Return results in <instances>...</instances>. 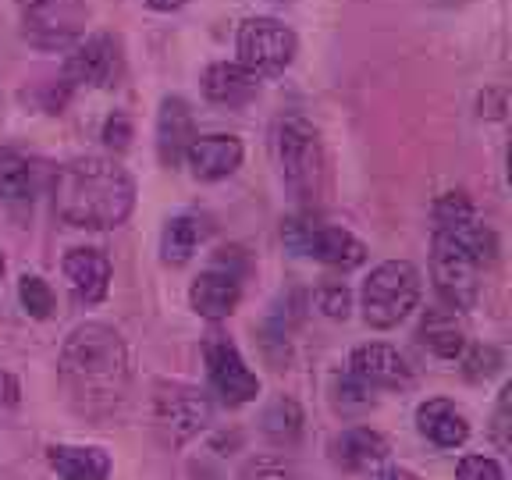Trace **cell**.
<instances>
[{"label": "cell", "instance_id": "12", "mask_svg": "<svg viewBox=\"0 0 512 480\" xmlns=\"http://www.w3.org/2000/svg\"><path fill=\"white\" fill-rule=\"evenodd\" d=\"M349 377H356L360 384H367L370 392L377 388H409L413 384V367L402 360V352L392 349V345L384 342H370L360 345V349L349 356Z\"/></svg>", "mask_w": 512, "mask_h": 480}, {"label": "cell", "instance_id": "14", "mask_svg": "<svg viewBox=\"0 0 512 480\" xmlns=\"http://www.w3.org/2000/svg\"><path fill=\"white\" fill-rule=\"evenodd\" d=\"M239 299H242L239 274L221 271V267H214V271H203L200 278L192 281V288H189L192 310L200 313V317H207V320L232 317L235 306H239Z\"/></svg>", "mask_w": 512, "mask_h": 480}, {"label": "cell", "instance_id": "27", "mask_svg": "<svg viewBox=\"0 0 512 480\" xmlns=\"http://www.w3.org/2000/svg\"><path fill=\"white\" fill-rule=\"evenodd\" d=\"M370 406H374V392H370L367 384H360L349 374L338 377V409L342 413H363Z\"/></svg>", "mask_w": 512, "mask_h": 480}, {"label": "cell", "instance_id": "2", "mask_svg": "<svg viewBox=\"0 0 512 480\" xmlns=\"http://www.w3.org/2000/svg\"><path fill=\"white\" fill-rule=\"evenodd\" d=\"M136 207V182L118 160L79 157L54 178V210L61 221L89 232H107L128 221Z\"/></svg>", "mask_w": 512, "mask_h": 480}, {"label": "cell", "instance_id": "17", "mask_svg": "<svg viewBox=\"0 0 512 480\" xmlns=\"http://www.w3.org/2000/svg\"><path fill=\"white\" fill-rule=\"evenodd\" d=\"M416 338L424 342V349L441 356V360H459L466 349V324L459 317V310H452V306H431L420 317Z\"/></svg>", "mask_w": 512, "mask_h": 480}, {"label": "cell", "instance_id": "26", "mask_svg": "<svg viewBox=\"0 0 512 480\" xmlns=\"http://www.w3.org/2000/svg\"><path fill=\"white\" fill-rule=\"evenodd\" d=\"M242 480H303L299 477V470L288 459L281 456H256L246 463V470H242Z\"/></svg>", "mask_w": 512, "mask_h": 480}, {"label": "cell", "instance_id": "16", "mask_svg": "<svg viewBox=\"0 0 512 480\" xmlns=\"http://www.w3.org/2000/svg\"><path fill=\"white\" fill-rule=\"evenodd\" d=\"M192 175L200 182H221L242 164V143L235 136H196L185 153Z\"/></svg>", "mask_w": 512, "mask_h": 480}, {"label": "cell", "instance_id": "7", "mask_svg": "<svg viewBox=\"0 0 512 480\" xmlns=\"http://www.w3.org/2000/svg\"><path fill=\"white\" fill-rule=\"evenodd\" d=\"M239 64L246 72L260 75H278L285 72L292 57H296V32L281 25L278 18H246L239 29Z\"/></svg>", "mask_w": 512, "mask_h": 480}, {"label": "cell", "instance_id": "20", "mask_svg": "<svg viewBox=\"0 0 512 480\" xmlns=\"http://www.w3.org/2000/svg\"><path fill=\"white\" fill-rule=\"evenodd\" d=\"M331 452H335V463L345 470H374L388 459V441L370 427H349L335 438Z\"/></svg>", "mask_w": 512, "mask_h": 480}, {"label": "cell", "instance_id": "9", "mask_svg": "<svg viewBox=\"0 0 512 480\" xmlns=\"http://www.w3.org/2000/svg\"><path fill=\"white\" fill-rule=\"evenodd\" d=\"M477 271L480 267L473 264L456 242L445 239L441 232H434L431 274H434V288H438V296L445 299V306H452V310H470V306L477 303V292H480Z\"/></svg>", "mask_w": 512, "mask_h": 480}, {"label": "cell", "instance_id": "30", "mask_svg": "<svg viewBox=\"0 0 512 480\" xmlns=\"http://www.w3.org/2000/svg\"><path fill=\"white\" fill-rule=\"evenodd\" d=\"M317 303H320V310L328 313V317L345 320V317H349L352 296H349V288H345V285H324L317 292Z\"/></svg>", "mask_w": 512, "mask_h": 480}, {"label": "cell", "instance_id": "29", "mask_svg": "<svg viewBox=\"0 0 512 480\" xmlns=\"http://www.w3.org/2000/svg\"><path fill=\"white\" fill-rule=\"evenodd\" d=\"M459 480H505L498 459L491 456H466L459 463Z\"/></svg>", "mask_w": 512, "mask_h": 480}, {"label": "cell", "instance_id": "6", "mask_svg": "<svg viewBox=\"0 0 512 480\" xmlns=\"http://www.w3.org/2000/svg\"><path fill=\"white\" fill-rule=\"evenodd\" d=\"M86 18V0H22V32L32 47H72L86 29Z\"/></svg>", "mask_w": 512, "mask_h": 480}, {"label": "cell", "instance_id": "19", "mask_svg": "<svg viewBox=\"0 0 512 480\" xmlns=\"http://www.w3.org/2000/svg\"><path fill=\"white\" fill-rule=\"evenodd\" d=\"M203 93H207V100H214V104L242 107L260 93V79H256L253 72H246L239 61L235 64L221 61V64H210L207 75H203Z\"/></svg>", "mask_w": 512, "mask_h": 480}, {"label": "cell", "instance_id": "22", "mask_svg": "<svg viewBox=\"0 0 512 480\" xmlns=\"http://www.w3.org/2000/svg\"><path fill=\"white\" fill-rule=\"evenodd\" d=\"M203 221H196V217H175V221H168V228H164V239H160V256H164V264L171 267H182L192 260V253H196V246L203 242Z\"/></svg>", "mask_w": 512, "mask_h": 480}, {"label": "cell", "instance_id": "21", "mask_svg": "<svg viewBox=\"0 0 512 480\" xmlns=\"http://www.w3.org/2000/svg\"><path fill=\"white\" fill-rule=\"evenodd\" d=\"M47 459L61 480H107L111 477V456H107L104 448L54 445L47 452Z\"/></svg>", "mask_w": 512, "mask_h": 480}, {"label": "cell", "instance_id": "35", "mask_svg": "<svg viewBox=\"0 0 512 480\" xmlns=\"http://www.w3.org/2000/svg\"><path fill=\"white\" fill-rule=\"evenodd\" d=\"M150 8H157V11H178V8H185L189 0H146Z\"/></svg>", "mask_w": 512, "mask_h": 480}, {"label": "cell", "instance_id": "11", "mask_svg": "<svg viewBox=\"0 0 512 480\" xmlns=\"http://www.w3.org/2000/svg\"><path fill=\"white\" fill-rule=\"evenodd\" d=\"M121 47L114 36H89L64 64V79L75 86H96L107 89L121 79Z\"/></svg>", "mask_w": 512, "mask_h": 480}, {"label": "cell", "instance_id": "8", "mask_svg": "<svg viewBox=\"0 0 512 480\" xmlns=\"http://www.w3.org/2000/svg\"><path fill=\"white\" fill-rule=\"evenodd\" d=\"M153 420L171 445H185L210 424V399L185 384H164L153 399Z\"/></svg>", "mask_w": 512, "mask_h": 480}, {"label": "cell", "instance_id": "1", "mask_svg": "<svg viewBox=\"0 0 512 480\" xmlns=\"http://www.w3.org/2000/svg\"><path fill=\"white\" fill-rule=\"evenodd\" d=\"M61 381L75 409L86 416H107L125 402L132 367L121 335L107 324H82L61 349Z\"/></svg>", "mask_w": 512, "mask_h": 480}, {"label": "cell", "instance_id": "10", "mask_svg": "<svg viewBox=\"0 0 512 480\" xmlns=\"http://www.w3.org/2000/svg\"><path fill=\"white\" fill-rule=\"evenodd\" d=\"M203 356H207L210 384L228 406H242V402H253L260 395V377L246 367L235 342H228L224 335H210L203 345Z\"/></svg>", "mask_w": 512, "mask_h": 480}, {"label": "cell", "instance_id": "23", "mask_svg": "<svg viewBox=\"0 0 512 480\" xmlns=\"http://www.w3.org/2000/svg\"><path fill=\"white\" fill-rule=\"evenodd\" d=\"M264 434L274 445H292L303 434V409L292 399H274L264 409Z\"/></svg>", "mask_w": 512, "mask_h": 480}, {"label": "cell", "instance_id": "33", "mask_svg": "<svg viewBox=\"0 0 512 480\" xmlns=\"http://www.w3.org/2000/svg\"><path fill=\"white\" fill-rule=\"evenodd\" d=\"M15 402H18V381L8 370H0V406H15Z\"/></svg>", "mask_w": 512, "mask_h": 480}, {"label": "cell", "instance_id": "28", "mask_svg": "<svg viewBox=\"0 0 512 480\" xmlns=\"http://www.w3.org/2000/svg\"><path fill=\"white\" fill-rule=\"evenodd\" d=\"M502 367V356H498V349H491V345H473L470 356H466V374L473 377V381H488L495 370Z\"/></svg>", "mask_w": 512, "mask_h": 480}, {"label": "cell", "instance_id": "34", "mask_svg": "<svg viewBox=\"0 0 512 480\" xmlns=\"http://www.w3.org/2000/svg\"><path fill=\"white\" fill-rule=\"evenodd\" d=\"M370 480H424V477H416V473L402 470V466H388V470L374 473V477H370Z\"/></svg>", "mask_w": 512, "mask_h": 480}, {"label": "cell", "instance_id": "18", "mask_svg": "<svg viewBox=\"0 0 512 480\" xmlns=\"http://www.w3.org/2000/svg\"><path fill=\"white\" fill-rule=\"evenodd\" d=\"M416 427L427 441H434L438 448H459L470 438V420L466 413L448 399H427L416 409Z\"/></svg>", "mask_w": 512, "mask_h": 480}, {"label": "cell", "instance_id": "5", "mask_svg": "<svg viewBox=\"0 0 512 480\" xmlns=\"http://www.w3.org/2000/svg\"><path fill=\"white\" fill-rule=\"evenodd\" d=\"M281 239L296 256H313L320 264L338 267V271H352L367 260V246L345 228H331V224L317 221L313 214H296L281 224Z\"/></svg>", "mask_w": 512, "mask_h": 480}, {"label": "cell", "instance_id": "24", "mask_svg": "<svg viewBox=\"0 0 512 480\" xmlns=\"http://www.w3.org/2000/svg\"><path fill=\"white\" fill-rule=\"evenodd\" d=\"M29 192H32L29 160L15 150H4L0 153V200H8V203L29 200Z\"/></svg>", "mask_w": 512, "mask_h": 480}, {"label": "cell", "instance_id": "4", "mask_svg": "<svg viewBox=\"0 0 512 480\" xmlns=\"http://www.w3.org/2000/svg\"><path fill=\"white\" fill-rule=\"evenodd\" d=\"M420 271L409 260H388V264L374 267L363 285V317L370 328H395L420 303Z\"/></svg>", "mask_w": 512, "mask_h": 480}, {"label": "cell", "instance_id": "13", "mask_svg": "<svg viewBox=\"0 0 512 480\" xmlns=\"http://www.w3.org/2000/svg\"><path fill=\"white\" fill-rule=\"evenodd\" d=\"M196 139V121L182 96H164L157 114V153L164 168H178Z\"/></svg>", "mask_w": 512, "mask_h": 480}, {"label": "cell", "instance_id": "32", "mask_svg": "<svg viewBox=\"0 0 512 480\" xmlns=\"http://www.w3.org/2000/svg\"><path fill=\"white\" fill-rule=\"evenodd\" d=\"M128 139H132V125H128L125 114H114V118H107V125H104V143L111 146V150H125Z\"/></svg>", "mask_w": 512, "mask_h": 480}, {"label": "cell", "instance_id": "15", "mask_svg": "<svg viewBox=\"0 0 512 480\" xmlns=\"http://www.w3.org/2000/svg\"><path fill=\"white\" fill-rule=\"evenodd\" d=\"M64 278L79 303H100L111 288V260L100 249H72L64 256Z\"/></svg>", "mask_w": 512, "mask_h": 480}, {"label": "cell", "instance_id": "25", "mask_svg": "<svg viewBox=\"0 0 512 480\" xmlns=\"http://www.w3.org/2000/svg\"><path fill=\"white\" fill-rule=\"evenodd\" d=\"M18 299H22L25 313L36 320H47L50 313H54V292H50V285L40 274H25V278L18 281Z\"/></svg>", "mask_w": 512, "mask_h": 480}, {"label": "cell", "instance_id": "36", "mask_svg": "<svg viewBox=\"0 0 512 480\" xmlns=\"http://www.w3.org/2000/svg\"><path fill=\"white\" fill-rule=\"evenodd\" d=\"M0 278H4V253H0Z\"/></svg>", "mask_w": 512, "mask_h": 480}, {"label": "cell", "instance_id": "3", "mask_svg": "<svg viewBox=\"0 0 512 480\" xmlns=\"http://www.w3.org/2000/svg\"><path fill=\"white\" fill-rule=\"evenodd\" d=\"M274 157H278L285 185L296 192V200L320 203L328 189V157H324L317 128L299 114L281 118L274 128Z\"/></svg>", "mask_w": 512, "mask_h": 480}, {"label": "cell", "instance_id": "31", "mask_svg": "<svg viewBox=\"0 0 512 480\" xmlns=\"http://www.w3.org/2000/svg\"><path fill=\"white\" fill-rule=\"evenodd\" d=\"M509 399H512V388L505 384L502 395H498V409H495V424H491V434H495L498 448H509L512 438H509Z\"/></svg>", "mask_w": 512, "mask_h": 480}]
</instances>
